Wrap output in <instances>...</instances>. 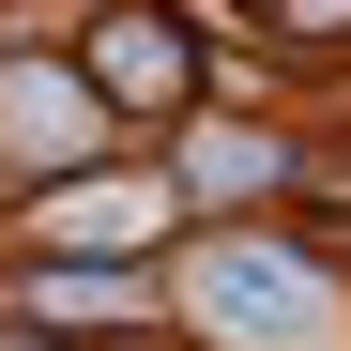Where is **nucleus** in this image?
<instances>
[{
    "label": "nucleus",
    "mask_w": 351,
    "mask_h": 351,
    "mask_svg": "<svg viewBox=\"0 0 351 351\" xmlns=\"http://www.w3.org/2000/svg\"><path fill=\"white\" fill-rule=\"evenodd\" d=\"M92 77L123 92V107H168V92H199V62H184V31H168V16H107V31H92Z\"/></svg>",
    "instance_id": "1"
},
{
    "label": "nucleus",
    "mask_w": 351,
    "mask_h": 351,
    "mask_svg": "<svg viewBox=\"0 0 351 351\" xmlns=\"http://www.w3.org/2000/svg\"><path fill=\"white\" fill-rule=\"evenodd\" d=\"M153 306V275H31V321L62 336V321H138Z\"/></svg>",
    "instance_id": "2"
}]
</instances>
